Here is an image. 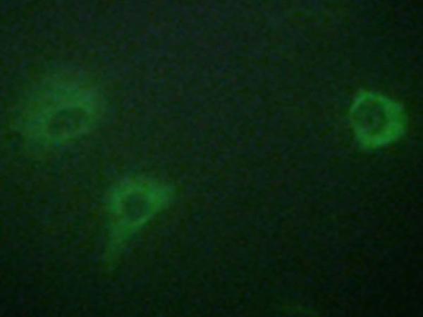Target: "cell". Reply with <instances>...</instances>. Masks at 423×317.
Masks as SVG:
<instances>
[{
    "label": "cell",
    "instance_id": "obj_3",
    "mask_svg": "<svg viewBox=\"0 0 423 317\" xmlns=\"http://www.w3.org/2000/svg\"><path fill=\"white\" fill-rule=\"evenodd\" d=\"M161 202L160 191L141 182H128L116 190L112 213L120 231L127 232L145 221Z\"/></svg>",
    "mask_w": 423,
    "mask_h": 317
},
{
    "label": "cell",
    "instance_id": "obj_2",
    "mask_svg": "<svg viewBox=\"0 0 423 317\" xmlns=\"http://www.w3.org/2000/svg\"><path fill=\"white\" fill-rule=\"evenodd\" d=\"M351 121L359 139L378 147L391 142L403 132L405 117L395 102L375 94H362L355 101Z\"/></svg>",
    "mask_w": 423,
    "mask_h": 317
},
{
    "label": "cell",
    "instance_id": "obj_1",
    "mask_svg": "<svg viewBox=\"0 0 423 317\" xmlns=\"http://www.w3.org/2000/svg\"><path fill=\"white\" fill-rule=\"evenodd\" d=\"M94 94L73 83H57L38 91L25 109V128L47 142H60L86 132L96 120Z\"/></svg>",
    "mask_w": 423,
    "mask_h": 317
}]
</instances>
